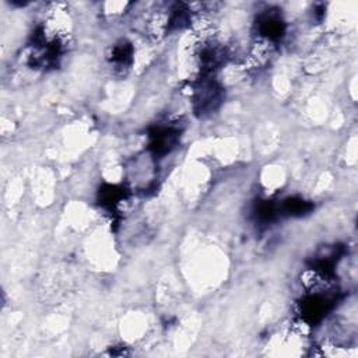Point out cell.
<instances>
[{
	"label": "cell",
	"mask_w": 358,
	"mask_h": 358,
	"mask_svg": "<svg viewBox=\"0 0 358 358\" xmlns=\"http://www.w3.org/2000/svg\"><path fill=\"white\" fill-rule=\"evenodd\" d=\"M222 87L210 76L196 77L192 83L193 110L199 116L213 113L222 102Z\"/></svg>",
	"instance_id": "obj_1"
},
{
	"label": "cell",
	"mask_w": 358,
	"mask_h": 358,
	"mask_svg": "<svg viewBox=\"0 0 358 358\" xmlns=\"http://www.w3.org/2000/svg\"><path fill=\"white\" fill-rule=\"evenodd\" d=\"M133 56H134V49L131 43L126 39H120L112 45L108 53V60L116 71L124 73L126 70L130 69L133 63Z\"/></svg>",
	"instance_id": "obj_2"
}]
</instances>
